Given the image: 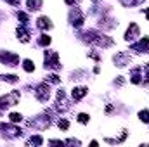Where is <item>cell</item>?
<instances>
[{"instance_id":"obj_1","label":"cell","mask_w":149,"mask_h":147,"mask_svg":"<svg viewBox=\"0 0 149 147\" xmlns=\"http://www.w3.org/2000/svg\"><path fill=\"white\" fill-rule=\"evenodd\" d=\"M85 42L92 43V45H97V47H111L113 40L109 37H106L104 33H99V31H87L81 35Z\"/></svg>"},{"instance_id":"obj_2","label":"cell","mask_w":149,"mask_h":147,"mask_svg":"<svg viewBox=\"0 0 149 147\" xmlns=\"http://www.w3.org/2000/svg\"><path fill=\"white\" fill-rule=\"evenodd\" d=\"M17 101H19V92H10V94H7V95L0 97V112H2V111H5L7 107L16 106V104H17Z\"/></svg>"},{"instance_id":"obj_3","label":"cell","mask_w":149,"mask_h":147,"mask_svg":"<svg viewBox=\"0 0 149 147\" xmlns=\"http://www.w3.org/2000/svg\"><path fill=\"white\" fill-rule=\"evenodd\" d=\"M59 68H61L59 54L52 50H45V69H59Z\"/></svg>"},{"instance_id":"obj_4","label":"cell","mask_w":149,"mask_h":147,"mask_svg":"<svg viewBox=\"0 0 149 147\" xmlns=\"http://www.w3.org/2000/svg\"><path fill=\"white\" fill-rule=\"evenodd\" d=\"M0 61L7 66H17L19 64V57L12 52H7V50H2L0 52Z\"/></svg>"},{"instance_id":"obj_5","label":"cell","mask_w":149,"mask_h":147,"mask_svg":"<svg viewBox=\"0 0 149 147\" xmlns=\"http://www.w3.org/2000/svg\"><path fill=\"white\" fill-rule=\"evenodd\" d=\"M50 125V119H49V112H45V114H42V116H37L31 123H30V126H33V128H38V130H45L47 126Z\"/></svg>"},{"instance_id":"obj_6","label":"cell","mask_w":149,"mask_h":147,"mask_svg":"<svg viewBox=\"0 0 149 147\" xmlns=\"http://www.w3.org/2000/svg\"><path fill=\"white\" fill-rule=\"evenodd\" d=\"M83 21H85V17H83V12L80 10V9H71V12H70V23L73 24L74 28H80L81 24H83Z\"/></svg>"},{"instance_id":"obj_7","label":"cell","mask_w":149,"mask_h":147,"mask_svg":"<svg viewBox=\"0 0 149 147\" xmlns=\"http://www.w3.org/2000/svg\"><path fill=\"white\" fill-rule=\"evenodd\" d=\"M35 90H37V92H35V95H37V99L40 101V102H47V101H49V97H50V88H49V85H47V83L38 85Z\"/></svg>"},{"instance_id":"obj_8","label":"cell","mask_w":149,"mask_h":147,"mask_svg":"<svg viewBox=\"0 0 149 147\" xmlns=\"http://www.w3.org/2000/svg\"><path fill=\"white\" fill-rule=\"evenodd\" d=\"M0 133L5 135V137L14 139V137H19V135H21V130H19L17 126H10V125H3V123H0Z\"/></svg>"},{"instance_id":"obj_9","label":"cell","mask_w":149,"mask_h":147,"mask_svg":"<svg viewBox=\"0 0 149 147\" xmlns=\"http://www.w3.org/2000/svg\"><path fill=\"white\" fill-rule=\"evenodd\" d=\"M113 61H114V64H116V66L123 68V66H127V64L132 61V57H130V54H128V52H118V54L113 57Z\"/></svg>"},{"instance_id":"obj_10","label":"cell","mask_w":149,"mask_h":147,"mask_svg":"<svg viewBox=\"0 0 149 147\" xmlns=\"http://www.w3.org/2000/svg\"><path fill=\"white\" fill-rule=\"evenodd\" d=\"M70 107V102L66 101V94L63 90L57 92V101H56V109L57 111H66Z\"/></svg>"},{"instance_id":"obj_11","label":"cell","mask_w":149,"mask_h":147,"mask_svg":"<svg viewBox=\"0 0 149 147\" xmlns=\"http://www.w3.org/2000/svg\"><path fill=\"white\" fill-rule=\"evenodd\" d=\"M137 37H139V26L135 23H130V26H128V30L125 33V40L127 42H132V40H135Z\"/></svg>"},{"instance_id":"obj_12","label":"cell","mask_w":149,"mask_h":147,"mask_svg":"<svg viewBox=\"0 0 149 147\" xmlns=\"http://www.w3.org/2000/svg\"><path fill=\"white\" fill-rule=\"evenodd\" d=\"M148 47H149V38L144 37L141 38L137 43L132 45V50H135V52H148Z\"/></svg>"},{"instance_id":"obj_13","label":"cell","mask_w":149,"mask_h":147,"mask_svg":"<svg viewBox=\"0 0 149 147\" xmlns=\"http://www.w3.org/2000/svg\"><path fill=\"white\" fill-rule=\"evenodd\" d=\"M87 92H88V88H85V87H74L71 92V97H73V101H81L87 95Z\"/></svg>"},{"instance_id":"obj_14","label":"cell","mask_w":149,"mask_h":147,"mask_svg":"<svg viewBox=\"0 0 149 147\" xmlns=\"http://www.w3.org/2000/svg\"><path fill=\"white\" fill-rule=\"evenodd\" d=\"M16 33H17V38H19L21 42H24V43L30 40V31L26 30V24H21V26H17Z\"/></svg>"},{"instance_id":"obj_15","label":"cell","mask_w":149,"mask_h":147,"mask_svg":"<svg viewBox=\"0 0 149 147\" xmlns=\"http://www.w3.org/2000/svg\"><path fill=\"white\" fill-rule=\"evenodd\" d=\"M37 26L40 30H50V28H52V23H50V19H49L47 16H42V17L37 19Z\"/></svg>"},{"instance_id":"obj_16","label":"cell","mask_w":149,"mask_h":147,"mask_svg":"<svg viewBox=\"0 0 149 147\" xmlns=\"http://www.w3.org/2000/svg\"><path fill=\"white\" fill-rule=\"evenodd\" d=\"M99 26L104 28V30H113V28H114V21L109 19V17H106V16H102L101 21H99Z\"/></svg>"},{"instance_id":"obj_17","label":"cell","mask_w":149,"mask_h":147,"mask_svg":"<svg viewBox=\"0 0 149 147\" xmlns=\"http://www.w3.org/2000/svg\"><path fill=\"white\" fill-rule=\"evenodd\" d=\"M26 3H28V9L30 10H38L42 7V0H28Z\"/></svg>"},{"instance_id":"obj_18","label":"cell","mask_w":149,"mask_h":147,"mask_svg":"<svg viewBox=\"0 0 149 147\" xmlns=\"http://www.w3.org/2000/svg\"><path fill=\"white\" fill-rule=\"evenodd\" d=\"M132 83H141V68H135L132 71Z\"/></svg>"},{"instance_id":"obj_19","label":"cell","mask_w":149,"mask_h":147,"mask_svg":"<svg viewBox=\"0 0 149 147\" xmlns=\"http://www.w3.org/2000/svg\"><path fill=\"white\" fill-rule=\"evenodd\" d=\"M23 68H24V71H26V73H31V71H35V64H33L30 59H26V61L23 62Z\"/></svg>"},{"instance_id":"obj_20","label":"cell","mask_w":149,"mask_h":147,"mask_svg":"<svg viewBox=\"0 0 149 147\" xmlns=\"http://www.w3.org/2000/svg\"><path fill=\"white\" fill-rule=\"evenodd\" d=\"M26 144H28V146H42V144H43V139H42V137H31Z\"/></svg>"},{"instance_id":"obj_21","label":"cell","mask_w":149,"mask_h":147,"mask_svg":"<svg viewBox=\"0 0 149 147\" xmlns=\"http://www.w3.org/2000/svg\"><path fill=\"white\" fill-rule=\"evenodd\" d=\"M9 119H10L12 123H21V121H23V116H21L19 112H10V114H9Z\"/></svg>"},{"instance_id":"obj_22","label":"cell","mask_w":149,"mask_h":147,"mask_svg":"<svg viewBox=\"0 0 149 147\" xmlns=\"http://www.w3.org/2000/svg\"><path fill=\"white\" fill-rule=\"evenodd\" d=\"M50 43V37L49 35H42V37L38 38V45H42V47H47Z\"/></svg>"},{"instance_id":"obj_23","label":"cell","mask_w":149,"mask_h":147,"mask_svg":"<svg viewBox=\"0 0 149 147\" xmlns=\"http://www.w3.org/2000/svg\"><path fill=\"white\" fill-rule=\"evenodd\" d=\"M139 119L142 121V123H149V111H139Z\"/></svg>"},{"instance_id":"obj_24","label":"cell","mask_w":149,"mask_h":147,"mask_svg":"<svg viewBox=\"0 0 149 147\" xmlns=\"http://www.w3.org/2000/svg\"><path fill=\"white\" fill-rule=\"evenodd\" d=\"M125 7H132V5H139L141 2H144V0H120Z\"/></svg>"},{"instance_id":"obj_25","label":"cell","mask_w":149,"mask_h":147,"mask_svg":"<svg viewBox=\"0 0 149 147\" xmlns=\"http://www.w3.org/2000/svg\"><path fill=\"white\" fill-rule=\"evenodd\" d=\"M17 19L23 21V24H28V14H24V12H17Z\"/></svg>"},{"instance_id":"obj_26","label":"cell","mask_w":149,"mask_h":147,"mask_svg":"<svg viewBox=\"0 0 149 147\" xmlns=\"http://www.w3.org/2000/svg\"><path fill=\"white\" fill-rule=\"evenodd\" d=\"M88 119H90V118H88V114H83V112H81V114H78V121H80L81 125L88 123Z\"/></svg>"},{"instance_id":"obj_27","label":"cell","mask_w":149,"mask_h":147,"mask_svg":"<svg viewBox=\"0 0 149 147\" xmlns=\"http://www.w3.org/2000/svg\"><path fill=\"white\" fill-rule=\"evenodd\" d=\"M57 126H59L61 130H68V128H70V123H68L66 119H59V123H57Z\"/></svg>"},{"instance_id":"obj_28","label":"cell","mask_w":149,"mask_h":147,"mask_svg":"<svg viewBox=\"0 0 149 147\" xmlns=\"http://www.w3.org/2000/svg\"><path fill=\"white\" fill-rule=\"evenodd\" d=\"M47 80H49L50 83H59V76H57V74H50V76H47Z\"/></svg>"},{"instance_id":"obj_29","label":"cell","mask_w":149,"mask_h":147,"mask_svg":"<svg viewBox=\"0 0 149 147\" xmlns=\"http://www.w3.org/2000/svg\"><path fill=\"white\" fill-rule=\"evenodd\" d=\"M64 144H68V146H80V140H74V139H70V140H66Z\"/></svg>"},{"instance_id":"obj_30","label":"cell","mask_w":149,"mask_h":147,"mask_svg":"<svg viewBox=\"0 0 149 147\" xmlns=\"http://www.w3.org/2000/svg\"><path fill=\"white\" fill-rule=\"evenodd\" d=\"M88 55H90V57H92V59H95V61H99V59H101V57H99V54H97V52H90V54H88Z\"/></svg>"},{"instance_id":"obj_31","label":"cell","mask_w":149,"mask_h":147,"mask_svg":"<svg viewBox=\"0 0 149 147\" xmlns=\"http://www.w3.org/2000/svg\"><path fill=\"white\" fill-rule=\"evenodd\" d=\"M50 144H52V146H64L63 140H50Z\"/></svg>"},{"instance_id":"obj_32","label":"cell","mask_w":149,"mask_h":147,"mask_svg":"<svg viewBox=\"0 0 149 147\" xmlns=\"http://www.w3.org/2000/svg\"><path fill=\"white\" fill-rule=\"evenodd\" d=\"M146 71H148V74H146V80H144V83H146V85H149V64H146Z\"/></svg>"},{"instance_id":"obj_33","label":"cell","mask_w":149,"mask_h":147,"mask_svg":"<svg viewBox=\"0 0 149 147\" xmlns=\"http://www.w3.org/2000/svg\"><path fill=\"white\" fill-rule=\"evenodd\" d=\"M114 83H116V85H123V83H125V80H123V76H118V80H116Z\"/></svg>"},{"instance_id":"obj_34","label":"cell","mask_w":149,"mask_h":147,"mask_svg":"<svg viewBox=\"0 0 149 147\" xmlns=\"http://www.w3.org/2000/svg\"><path fill=\"white\" fill-rule=\"evenodd\" d=\"M5 2H7V3H10V5H19V2H21V0H5Z\"/></svg>"},{"instance_id":"obj_35","label":"cell","mask_w":149,"mask_h":147,"mask_svg":"<svg viewBox=\"0 0 149 147\" xmlns=\"http://www.w3.org/2000/svg\"><path fill=\"white\" fill-rule=\"evenodd\" d=\"M64 2H66L68 5H74V3H78L80 0H64Z\"/></svg>"},{"instance_id":"obj_36","label":"cell","mask_w":149,"mask_h":147,"mask_svg":"<svg viewBox=\"0 0 149 147\" xmlns=\"http://www.w3.org/2000/svg\"><path fill=\"white\" fill-rule=\"evenodd\" d=\"M146 17H148V19H149V9H148V10H146Z\"/></svg>"},{"instance_id":"obj_37","label":"cell","mask_w":149,"mask_h":147,"mask_svg":"<svg viewBox=\"0 0 149 147\" xmlns=\"http://www.w3.org/2000/svg\"><path fill=\"white\" fill-rule=\"evenodd\" d=\"M94 2H97V0H94Z\"/></svg>"}]
</instances>
